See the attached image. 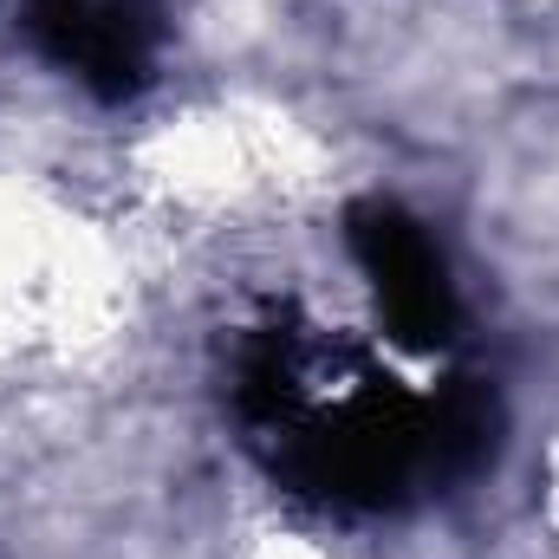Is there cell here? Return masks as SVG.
Masks as SVG:
<instances>
[{
  "instance_id": "6da1fadb",
  "label": "cell",
  "mask_w": 559,
  "mask_h": 559,
  "mask_svg": "<svg viewBox=\"0 0 559 559\" xmlns=\"http://www.w3.org/2000/svg\"><path fill=\"white\" fill-rule=\"evenodd\" d=\"M235 411L286 495L332 514H397L436 495L429 404L358 345L261 325L235 365Z\"/></svg>"
},
{
  "instance_id": "3957f363",
  "label": "cell",
  "mask_w": 559,
  "mask_h": 559,
  "mask_svg": "<svg viewBox=\"0 0 559 559\" xmlns=\"http://www.w3.org/2000/svg\"><path fill=\"white\" fill-rule=\"evenodd\" d=\"M26 33L92 98L124 105L156 79L163 7L156 0H26Z\"/></svg>"
},
{
  "instance_id": "277c9868",
  "label": "cell",
  "mask_w": 559,
  "mask_h": 559,
  "mask_svg": "<svg viewBox=\"0 0 559 559\" xmlns=\"http://www.w3.org/2000/svg\"><path fill=\"white\" fill-rule=\"evenodd\" d=\"M423 404H429V475H436V495H442V488H455V481H468L475 468L495 462V442H501V397H495V384L455 371V378H442L436 397H423Z\"/></svg>"
},
{
  "instance_id": "7a4b0ae2",
  "label": "cell",
  "mask_w": 559,
  "mask_h": 559,
  "mask_svg": "<svg viewBox=\"0 0 559 559\" xmlns=\"http://www.w3.org/2000/svg\"><path fill=\"white\" fill-rule=\"evenodd\" d=\"M345 241H352L358 267L371 280L384 332L404 352H442L462 325V306H455L449 261L436 254L429 228L411 209H397L384 195H365V202L345 209Z\"/></svg>"
}]
</instances>
